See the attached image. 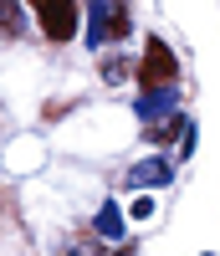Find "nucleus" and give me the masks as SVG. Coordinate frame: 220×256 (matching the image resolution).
Wrapping results in <instances>:
<instances>
[{
	"mask_svg": "<svg viewBox=\"0 0 220 256\" xmlns=\"http://www.w3.org/2000/svg\"><path fill=\"white\" fill-rule=\"evenodd\" d=\"M36 6V20L52 41H72L77 36V0H31Z\"/></svg>",
	"mask_w": 220,
	"mask_h": 256,
	"instance_id": "1",
	"label": "nucleus"
},
{
	"mask_svg": "<svg viewBox=\"0 0 220 256\" xmlns=\"http://www.w3.org/2000/svg\"><path fill=\"white\" fill-rule=\"evenodd\" d=\"M174 72H180V62H174V52L164 46L159 36H148V46H144V67H138L144 88H174Z\"/></svg>",
	"mask_w": 220,
	"mask_h": 256,
	"instance_id": "2",
	"label": "nucleus"
},
{
	"mask_svg": "<svg viewBox=\"0 0 220 256\" xmlns=\"http://www.w3.org/2000/svg\"><path fill=\"white\" fill-rule=\"evenodd\" d=\"M174 102H180L174 88H144L134 113L144 118V128H159V123H174V118H180V113H174Z\"/></svg>",
	"mask_w": 220,
	"mask_h": 256,
	"instance_id": "3",
	"label": "nucleus"
},
{
	"mask_svg": "<svg viewBox=\"0 0 220 256\" xmlns=\"http://www.w3.org/2000/svg\"><path fill=\"white\" fill-rule=\"evenodd\" d=\"M174 180V164L159 154V159H138L134 169H128V190H159Z\"/></svg>",
	"mask_w": 220,
	"mask_h": 256,
	"instance_id": "4",
	"label": "nucleus"
},
{
	"mask_svg": "<svg viewBox=\"0 0 220 256\" xmlns=\"http://www.w3.org/2000/svg\"><path fill=\"white\" fill-rule=\"evenodd\" d=\"M113 26V0H87V46H102Z\"/></svg>",
	"mask_w": 220,
	"mask_h": 256,
	"instance_id": "5",
	"label": "nucleus"
},
{
	"mask_svg": "<svg viewBox=\"0 0 220 256\" xmlns=\"http://www.w3.org/2000/svg\"><path fill=\"white\" fill-rule=\"evenodd\" d=\"M92 230H98L102 241H123V236H128V230H123V210H118L113 200H102L98 216H92Z\"/></svg>",
	"mask_w": 220,
	"mask_h": 256,
	"instance_id": "6",
	"label": "nucleus"
},
{
	"mask_svg": "<svg viewBox=\"0 0 220 256\" xmlns=\"http://www.w3.org/2000/svg\"><path fill=\"white\" fill-rule=\"evenodd\" d=\"M26 20H20V0H0V31L6 36H16Z\"/></svg>",
	"mask_w": 220,
	"mask_h": 256,
	"instance_id": "7",
	"label": "nucleus"
},
{
	"mask_svg": "<svg viewBox=\"0 0 220 256\" xmlns=\"http://www.w3.org/2000/svg\"><path fill=\"white\" fill-rule=\"evenodd\" d=\"M128 36V0H113V26H108V41Z\"/></svg>",
	"mask_w": 220,
	"mask_h": 256,
	"instance_id": "8",
	"label": "nucleus"
},
{
	"mask_svg": "<svg viewBox=\"0 0 220 256\" xmlns=\"http://www.w3.org/2000/svg\"><path fill=\"white\" fill-rule=\"evenodd\" d=\"M123 77H128V62H118V56H108V62H102V82H108V88H118Z\"/></svg>",
	"mask_w": 220,
	"mask_h": 256,
	"instance_id": "9",
	"label": "nucleus"
},
{
	"mask_svg": "<svg viewBox=\"0 0 220 256\" xmlns=\"http://www.w3.org/2000/svg\"><path fill=\"white\" fill-rule=\"evenodd\" d=\"M148 216H154V200L138 195V200H134V220H148Z\"/></svg>",
	"mask_w": 220,
	"mask_h": 256,
	"instance_id": "10",
	"label": "nucleus"
},
{
	"mask_svg": "<svg viewBox=\"0 0 220 256\" xmlns=\"http://www.w3.org/2000/svg\"><path fill=\"white\" fill-rule=\"evenodd\" d=\"M72 256H77V251H72Z\"/></svg>",
	"mask_w": 220,
	"mask_h": 256,
	"instance_id": "11",
	"label": "nucleus"
}]
</instances>
